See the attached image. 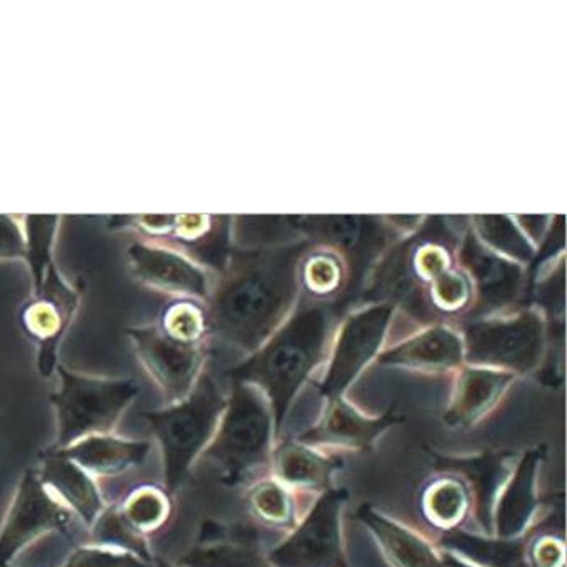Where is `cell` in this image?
I'll return each mask as SVG.
<instances>
[{"label":"cell","mask_w":567,"mask_h":567,"mask_svg":"<svg viewBox=\"0 0 567 567\" xmlns=\"http://www.w3.org/2000/svg\"><path fill=\"white\" fill-rule=\"evenodd\" d=\"M436 280L434 293H436L441 307H460L464 298L467 297V285L464 278L457 277V275L441 274L437 275Z\"/></svg>","instance_id":"35"},{"label":"cell","mask_w":567,"mask_h":567,"mask_svg":"<svg viewBox=\"0 0 567 567\" xmlns=\"http://www.w3.org/2000/svg\"><path fill=\"white\" fill-rule=\"evenodd\" d=\"M181 567H274L255 540L221 537L204 529L200 543L178 559Z\"/></svg>","instance_id":"25"},{"label":"cell","mask_w":567,"mask_h":567,"mask_svg":"<svg viewBox=\"0 0 567 567\" xmlns=\"http://www.w3.org/2000/svg\"><path fill=\"white\" fill-rule=\"evenodd\" d=\"M174 494L157 484H141L117 504L122 519L138 536L151 539L154 534L164 530L174 519Z\"/></svg>","instance_id":"26"},{"label":"cell","mask_w":567,"mask_h":567,"mask_svg":"<svg viewBox=\"0 0 567 567\" xmlns=\"http://www.w3.org/2000/svg\"><path fill=\"white\" fill-rule=\"evenodd\" d=\"M390 317L391 308L383 305L360 311L344 323L333 357L328 364L327 374L318 384L321 398H343L353 386L354 381L380 351Z\"/></svg>","instance_id":"11"},{"label":"cell","mask_w":567,"mask_h":567,"mask_svg":"<svg viewBox=\"0 0 567 567\" xmlns=\"http://www.w3.org/2000/svg\"><path fill=\"white\" fill-rule=\"evenodd\" d=\"M441 557H443L444 567H480L456 554L447 553V550H441Z\"/></svg>","instance_id":"37"},{"label":"cell","mask_w":567,"mask_h":567,"mask_svg":"<svg viewBox=\"0 0 567 567\" xmlns=\"http://www.w3.org/2000/svg\"><path fill=\"white\" fill-rule=\"evenodd\" d=\"M313 237L338 245L344 250L363 251L380 244L383 231L367 217H293Z\"/></svg>","instance_id":"28"},{"label":"cell","mask_w":567,"mask_h":567,"mask_svg":"<svg viewBox=\"0 0 567 567\" xmlns=\"http://www.w3.org/2000/svg\"><path fill=\"white\" fill-rule=\"evenodd\" d=\"M338 270L328 258H318L308 268V281L317 290H330L337 284Z\"/></svg>","instance_id":"36"},{"label":"cell","mask_w":567,"mask_h":567,"mask_svg":"<svg viewBox=\"0 0 567 567\" xmlns=\"http://www.w3.org/2000/svg\"><path fill=\"white\" fill-rule=\"evenodd\" d=\"M52 567H155V563H147L135 554L102 544H82L75 547L64 563Z\"/></svg>","instance_id":"32"},{"label":"cell","mask_w":567,"mask_h":567,"mask_svg":"<svg viewBox=\"0 0 567 567\" xmlns=\"http://www.w3.org/2000/svg\"><path fill=\"white\" fill-rule=\"evenodd\" d=\"M300 254L301 247L235 255L224 280L208 297L207 330L255 353L290 308Z\"/></svg>","instance_id":"1"},{"label":"cell","mask_w":567,"mask_h":567,"mask_svg":"<svg viewBox=\"0 0 567 567\" xmlns=\"http://www.w3.org/2000/svg\"><path fill=\"white\" fill-rule=\"evenodd\" d=\"M464 363L526 374L544 354V327L537 315L523 313L511 320L477 321L464 330Z\"/></svg>","instance_id":"8"},{"label":"cell","mask_w":567,"mask_h":567,"mask_svg":"<svg viewBox=\"0 0 567 567\" xmlns=\"http://www.w3.org/2000/svg\"><path fill=\"white\" fill-rule=\"evenodd\" d=\"M125 333L138 363L157 384L165 403H177L194 390L204 373L205 344L175 340L158 323L128 327Z\"/></svg>","instance_id":"10"},{"label":"cell","mask_w":567,"mask_h":567,"mask_svg":"<svg viewBox=\"0 0 567 567\" xmlns=\"http://www.w3.org/2000/svg\"><path fill=\"white\" fill-rule=\"evenodd\" d=\"M477 228L487 244L493 245L497 250L504 251L517 260L527 261L533 257L529 244L526 238L517 231L513 221L507 217H477Z\"/></svg>","instance_id":"33"},{"label":"cell","mask_w":567,"mask_h":567,"mask_svg":"<svg viewBox=\"0 0 567 567\" xmlns=\"http://www.w3.org/2000/svg\"><path fill=\"white\" fill-rule=\"evenodd\" d=\"M49 447L74 461L97 481L101 477L122 476L142 466L152 451L148 441L132 440L115 433L94 434L68 447Z\"/></svg>","instance_id":"20"},{"label":"cell","mask_w":567,"mask_h":567,"mask_svg":"<svg viewBox=\"0 0 567 567\" xmlns=\"http://www.w3.org/2000/svg\"><path fill=\"white\" fill-rule=\"evenodd\" d=\"M350 499L344 487L320 494L284 540L267 553L274 567H348L341 514Z\"/></svg>","instance_id":"7"},{"label":"cell","mask_w":567,"mask_h":567,"mask_svg":"<svg viewBox=\"0 0 567 567\" xmlns=\"http://www.w3.org/2000/svg\"><path fill=\"white\" fill-rule=\"evenodd\" d=\"M132 277L158 293L181 300H207L210 281L190 257L155 240H137L127 248Z\"/></svg>","instance_id":"13"},{"label":"cell","mask_w":567,"mask_h":567,"mask_svg":"<svg viewBox=\"0 0 567 567\" xmlns=\"http://www.w3.org/2000/svg\"><path fill=\"white\" fill-rule=\"evenodd\" d=\"M25 260V234L22 217L0 215V264Z\"/></svg>","instance_id":"34"},{"label":"cell","mask_w":567,"mask_h":567,"mask_svg":"<svg viewBox=\"0 0 567 567\" xmlns=\"http://www.w3.org/2000/svg\"><path fill=\"white\" fill-rule=\"evenodd\" d=\"M72 519L71 511L42 484L38 470H25L0 526V567H12L19 554L48 534H68Z\"/></svg>","instance_id":"9"},{"label":"cell","mask_w":567,"mask_h":567,"mask_svg":"<svg viewBox=\"0 0 567 567\" xmlns=\"http://www.w3.org/2000/svg\"><path fill=\"white\" fill-rule=\"evenodd\" d=\"M81 300V291L64 277L58 264L32 281L31 297L22 305L19 320L35 344V364L42 378H52L58 371L61 347L78 317Z\"/></svg>","instance_id":"6"},{"label":"cell","mask_w":567,"mask_h":567,"mask_svg":"<svg viewBox=\"0 0 567 567\" xmlns=\"http://www.w3.org/2000/svg\"><path fill=\"white\" fill-rule=\"evenodd\" d=\"M55 374L59 388L51 394V404L58 434L52 447H68L94 434L115 433L141 393L132 378L81 373L62 363Z\"/></svg>","instance_id":"5"},{"label":"cell","mask_w":567,"mask_h":567,"mask_svg":"<svg viewBox=\"0 0 567 567\" xmlns=\"http://www.w3.org/2000/svg\"><path fill=\"white\" fill-rule=\"evenodd\" d=\"M275 480L293 493H327L334 487V476L343 470V457L300 443L295 436L275 444L270 461Z\"/></svg>","instance_id":"17"},{"label":"cell","mask_w":567,"mask_h":567,"mask_svg":"<svg viewBox=\"0 0 567 567\" xmlns=\"http://www.w3.org/2000/svg\"><path fill=\"white\" fill-rule=\"evenodd\" d=\"M378 364L427 373L460 370L464 367L463 340L446 328H433L384 351Z\"/></svg>","instance_id":"21"},{"label":"cell","mask_w":567,"mask_h":567,"mask_svg":"<svg viewBox=\"0 0 567 567\" xmlns=\"http://www.w3.org/2000/svg\"><path fill=\"white\" fill-rule=\"evenodd\" d=\"M524 559L527 567H566V543L563 530L547 529L543 523L534 524L526 534Z\"/></svg>","instance_id":"31"},{"label":"cell","mask_w":567,"mask_h":567,"mask_svg":"<svg viewBox=\"0 0 567 567\" xmlns=\"http://www.w3.org/2000/svg\"><path fill=\"white\" fill-rule=\"evenodd\" d=\"M158 327L175 340L184 343L204 344L207 318L202 308L190 300H178L162 313Z\"/></svg>","instance_id":"30"},{"label":"cell","mask_w":567,"mask_h":567,"mask_svg":"<svg viewBox=\"0 0 567 567\" xmlns=\"http://www.w3.org/2000/svg\"><path fill=\"white\" fill-rule=\"evenodd\" d=\"M424 451L434 473L454 474L466 483L473 496L476 533L493 536L494 504L513 470L516 453L509 450H487L467 456H451L431 447Z\"/></svg>","instance_id":"14"},{"label":"cell","mask_w":567,"mask_h":567,"mask_svg":"<svg viewBox=\"0 0 567 567\" xmlns=\"http://www.w3.org/2000/svg\"><path fill=\"white\" fill-rule=\"evenodd\" d=\"M277 436L265 394L251 384L231 383L220 423L202 457L220 470L225 486L235 487L270 464Z\"/></svg>","instance_id":"4"},{"label":"cell","mask_w":567,"mask_h":567,"mask_svg":"<svg viewBox=\"0 0 567 567\" xmlns=\"http://www.w3.org/2000/svg\"><path fill=\"white\" fill-rule=\"evenodd\" d=\"M546 456V444H537L516 457L494 504L493 536L517 539L536 524L540 511L537 477Z\"/></svg>","instance_id":"15"},{"label":"cell","mask_w":567,"mask_h":567,"mask_svg":"<svg viewBox=\"0 0 567 567\" xmlns=\"http://www.w3.org/2000/svg\"><path fill=\"white\" fill-rule=\"evenodd\" d=\"M514 380L516 377L506 371L464 364L444 411V424L456 430L473 427L496 410Z\"/></svg>","instance_id":"18"},{"label":"cell","mask_w":567,"mask_h":567,"mask_svg":"<svg viewBox=\"0 0 567 567\" xmlns=\"http://www.w3.org/2000/svg\"><path fill=\"white\" fill-rule=\"evenodd\" d=\"M91 530L95 544L125 550V553L142 557L147 563H155L151 539L138 536L134 529L128 527V524L122 519L121 513H118L117 504H107L104 513L97 517Z\"/></svg>","instance_id":"29"},{"label":"cell","mask_w":567,"mask_h":567,"mask_svg":"<svg viewBox=\"0 0 567 567\" xmlns=\"http://www.w3.org/2000/svg\"><path fill=\"white\" fill-rule=\"evenodd\" d=\"M333 320L324 305L305 307L267 344L228 371L231 383L251 384L265 394L277 434L295 398L323 360Z\"/></svg>","instance_id":"2"},{"label":"cell","mask_w":567,"mask_h":567,"mask_svg":"<svg viewBox=\"0 0 567 567\" xmlns=\"http://www.w3.org/2000/svg\"><path fill=\"white\" fill-rule=\"evenodd\" d=\"M403 414L398 413L396 404H391L380 416H368L357 406L348 403L347 398L327 400L323 413L317 423L311 424L297 440L317 450L357 451L370 453L377 441L390 427L403 423Z\"/></svg>","instance_id":"12"},{"label":"cell","mask_w":567,"mask_h":567,"mask_svg":"<svg viewBox=\"0 0 567 567\" xmlns=\"http://www.w3.org/2000/svg\"><path fill=\"white\" fill-rule=\"evenodd\" d=\"M39 457L38 474L42 484L65 509L71 511L72 516H78L91 529L107 507L99 481L51 447L41 451Z\"/></svg>","instance_id":"16"},{"label":"cell","mask_w":567,"mask_h":567,"mask_svg":"<svg viewBox=\"0 0 567 567\" xmlns=\"http://www.w3.org/2000/svg\"><path fill=\"white\" fill-rule=\"evenodd\" d=\"M248 513L261 526L290 533L300 520V506L290 487L275 480L265 477L248 487L245 496Z\"/></svg>","instance_id":"27"},{"label":"cell","mask_w":567,"mask_h":567,"mask_svg":"<svg viewBox=\"0 0 567 567\" xmlns=\"http://www.w3.org/2000/svg\"><path fill=\"white\" fill-rule=\"evenodd\" d=\"M473 511L470 487L454 474L434 473L421 487V516L440 534L464 529Z\"/></svg>","instance_id":"22"},{"label":"cell","mask_w":567,"mask_h":567,"mask_svg":"<svg viewBox=\"0 0 567 567\" xmlns=\"http://www.w3.org/2000/svg\"><path fill=\"white\" fill-rule=\"evenodd\" d=\"M440 550L456 554L480 567H527L524 559L526 537L501 539L496 536H484L476 530L464 529L440 534L434 540Z\"/></svg>","instance_id":"24"},{"label":"cell","mask_w":567,"mask_h":567,"mask_svg":"<svg viewBox=\"0 0 567 567\" xmlns=\"http://www.w3.org/2000/svg\"><path fill=\"white\" fill-rule=\"evenodd\" d=\"M155 567H181L178 564L171 563L165 557H155Z\"/></svg>","instance_id":"38"},{"label":"cell","mask_w":567,"mask_h":567,"mask_svg":"<svg viewBox=\"0 0 567 567\" xmlns=\"http://www.w3.org/2000/svg\"><path fill=\"white\" fill-rule=\"evenodd\" d=\"M461 260L476 280L481 301L486 310L504 307L514 300L520 284V271L516 265L507 264L484 250L473 237L464 241Z\"/></svg>","instance_id":"23"},{"label":"cell","mask_w":567,"mask_h":567,"mask_svg":"<svg viewBox=\"0 0 567 567\" xmlns=\"http://www.w3.org/2000/svg\"><path fill=\"white\" fill-rule=\"evenodd\" d=\"M357 519L370 530L391 567H444L434 543L371 504L358 507Z\"/></svg>","instance_id":"19"},{"label":"cell","mask_w":567,"mask_h":567,"mask_svg":"<svg viewBox=\"0 0 567 567\" xmlns=\"http://www.w3.org/2000/svg\"><path fill=\"white\" fill-rule=\"evenodd\" d=\"M225 406L227 394L204 371L184 400L141 413L161 447L164 487L168 493L175 496L190 476L192 467L217 431Z\"/></svg>","instance_id":"3"}]
</instances>
